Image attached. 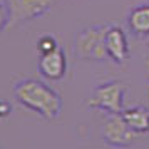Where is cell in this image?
<instances>
[{"mask_svg": "<svg viewBox=\"0 0 149 149\" xmlns=\"http://www.w3.org/2000/svg\"><path fill=\"white\" fill-rule=\"evenodd\" d=\"M14 97L22 107L32 111L47 121L57 119L62 112L61 94L39 79H22L14 84Z\"/></svg>", "mask_w": 149, "mask_h": 149, "instance_id": "obj_1", "label": "cell"}, {"mask_svg": "<svg viewBox=\"0 0 149 149\" xmlns=\"http://www.w3.org/2000/svg\"><path fill=\"white\" fill-rule=\"evenodd\" d=\"M107 25H89L75 35L74 54L81 61H106L109 59L106 50Z\"/></svg>", "mask_w": 149, "mask_h": 149, "instance_id": "obj_2", "label": "cell"}, {"mask_svg": "<svg viewBox=\"0 0 149 149\" xmlns=\"http://www.w3.org/2000/svg\"><path fill=\"white\" fill-rule=\"evenodd\" d=\"M124 94H126V87L119 81H109L99 84L89 95L87 107L94 111H102L109 116L122 114Z\"/></svg>", "mask_w": 149, "mask_h": 149, "instance_id": "obj_3", "label": "cell"}, {"mask_svg": "<svg viewBox=\"0 0 149 149\" xmlns=\"http://www.w3.org/2000/svg\"><path fill=\"white\" fill-rule=\"evenodd\" d=\"M102 139L104 142L114 149H127L137 139V132L127 126V122L124 121L121 114L109 116L107 121L102 124Z\"/></svg>", "mask_w": 149, "mask_h": 149, "instance_id": "obj_4", "label": "cell"}, {"mask_svg": "<svg viewBox=\"0 0 149 149\" xmlns=\"http://www.w3.org/2000/svg\"><path fill=\"white\" fill-rule=\"evenodd\" d=\"M10 14L8 29L17 27L22 22H29L45 15L50 8V0H5Z\"/></svg>", "mask_w": 149, "mask_h": 149, "instance_id": "obj_5", "label": "cell"}, {"mask_svg": "<svg viewBox=\"0 0 149 149\" xmlns=\"http://www.w3.org/2000/svg\"><path fill=\"white\" fill-rule=\"evenodd\" d=\"M39 72L42 77H45L49 81H61L67 74V57L64 49L59 47L47 52L40 54L39 57Z\"/></svg>", "mask_w": 149, "mask_h": 149, "instance_id": "obj_6", "label": "cell"}, {"mask_svg": "<svg viewBox=\"0 0 149 149\" xmlns=\"http://www.w3.org/2000/svg\"><path fill=\"white\" fill-rule=\"evenodd\" d=\"M106 50L111 61L116 64H124L129 59L127 35L117 25H109L106 32Z\"/></svg>", "mask_w": 149, "mask_h": 149, "instance_id": "obj_7", "label": "cell"}, {"mask_svg": "<svg viewBox=\"0 0 149 149\" xmlns=\"http://www.w3.org/2000/svg\"><path fill=\"white\" fill-rule=\"evenodd\" d=\"M122 117L127 126L137 134H149V111L142 106H134L122 111Z\"/></svg>", "mask_w": 149, "mask_h": 149, "instance_id": "obj_8", "label": "cell"}, {"mask_svg": "<svg viewBox=\"0 0 149 149\" xmlns=\"http://www.w3.org/2000/svg\"><path fill=\"white\" fill-rule=\"evenodd\" d=\"M129 29L134 32L136 35H142L148 37L149 35V5L142 3L137 5L131 10V14L127 17Z\"/></svg>", "mask_w": 149, "mask_h": 149, "instance_id": "obj_9", "label": "cell"}, {"mask_svg": "<svg viewBox=\"0 0 149 149\" xmlns=\"http://www.w3.org/2000/svg\"><path fill=\"white\" fill-rule=\"evenodd\" d=\"M59 42L55 39V35L52 34H44L39 37V40H37V50H39V54H47V52H52L55 49H59Z\"/></svg>", "mask_w": 149, "mask_h": 149, "instance_id": "obj_10", "label": "cell"}, {"mask_svg": "<svg viewBox=\"0 0 149 149\" xmlns=\"http://www.w3.org/2000/svg\"><path fill=\"white\" fill-rule=\"evenodd\" d=\"M8 22H10V14L5 0H0V32H3L5 29H8Z\"/></svg>", "mask_w": 149, "mask_h": 149, "instance_id": "obj_11", "label": "cell"}, {"mask_svg": "<svg viewBox=\"0 0 149 149\" xmlns=\"http://www.w3.org/2000/svg\"><path fill=\"white\" fill-rule=\"evenodd\" d=\"M10 114H12V106L7 101H2L0 99V119H5Z\"/></svg>", "mask_w": 149, "mask_h": 149, "instance_id": "obj_12", "label": "cell"}]
</instances>
